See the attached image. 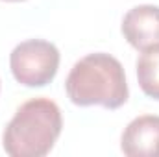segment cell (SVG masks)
Here are the masks:
<instances>
[{
  "mask_svg": "<svg viewBox=\"0 0 159 157\" xmlns=\"http://www.w3.org/2000/svg\"><path fill=\"white\" fill-rule=\"evenodd\" d=\"M65 91L70 102L80 107L119 109L129 96L122 63L106 52H94L76 61L67 76Z\"/></svg>",
  "mask_w": 159,
  "mask_h": 157,
  "instance_id": "cell-1",
  "label": "cell"
},
{
  "mask_svg": "<svg viewBox=\"0 0 159 157\" xmlns=\"http://www.w3.org/2000/svg\"><path fill=\"white\" fill-rule=\"evenodd\" d=\"M63 129L61 111L50 98L24 102L7 122L2 146L11 157H43L50 154Z\"/></svg>",
  "mask_w": 159,
  "mask_h": 157,
  "instance_id": "cell-2",
  "label": "cell"
},
{
  "mask_svg": "<svg viewBox=\"0 0 159 157\" xmlns=\"http://www.w3.org/2000/svg\"><path fill=\"white\" fill-rule=\"evenodd\" d=\"M13 78L26 87H44L56 78L59 69V50L44 39H28L9 54Z\"/></svg>",
  "mask_w": 159,
  "mask_h": 157,
  "instance_id": "cell-3",
  "label": "cell"
},
{
  "mask_svg": "<svg viewBox=\"0 0 159 157\" xmlns=\"http://www.w3.org/2000/svg\"><path fill=\"white\" fill-rule=\"evenodd\" d=\"M122 35L141 52L159 46V6L141 4L131 7L122 19Z\"/></svg>",
  "mask_w": 159,
  "mask_h": 157,
  "instance_id": "cell-4",
  "label": "cell"
},
{
  "mask_svg": "<svg viewBox=\"0 0 159 157\" xmlns=\"http://www.w3.org/2000/svg\"><path fill=\"white\" fill-rule=\"evenodd\" d=\"M120 150L128 157H159L157 115H141L133 118L122 133Z\"/></svg>",
  "mask_w": 159,
  "mask_h": 157,
  "instance_id": "cell-5",
  "label": "cell"
},
{
  "mask_svg": "<svg viewBox=\"0 0 159 157\" xmlns=\"http://www.w3.org/2000/svg\"><path fill=\"white\" fill-rule=\"evenodd\" d=\"M137 81L146 96L159 100V46L148 48L139 56Z\"/></svg>",
  "mask_w": 159,
  "mask_h": 157,
  "instance_id": "cell-6",
  "label": "cell"
},
{
  "mask_svg": "<svg viewBox=\"0 0 159 157\" xmlns=\"http://www.w3.org/2000/svg\"><path fill=\"white\" fill-rule=\"evenodd\" d=\"M4 2H24V0H4Z\"/></svg>",
  "mask_w": 159,
  "mask_h": 157,
  "instance_id": "cell-7",
  "label": "cell"
}]
</instances>
